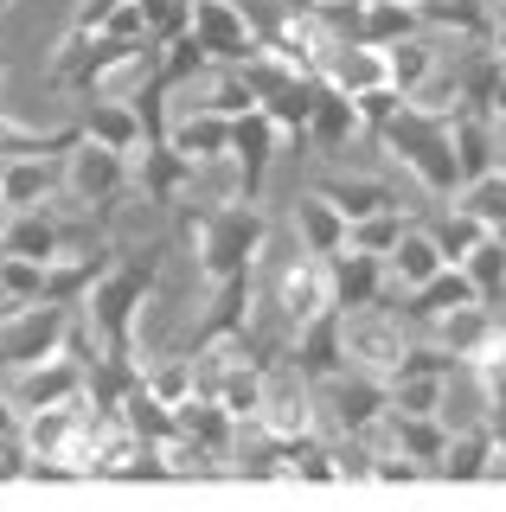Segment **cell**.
<instances>
[{
	"label": "cell",
	"instance_id": "d6986e66",
	"mask_svg": "<svg viewBox=\"0 0 506 512\" xmlns=\"http://www.w3.org/2000/svg\"><path fill=\"white\" fill-rule=\"evenodd\" d=\"M250 288H257V269H244V276L218 282V288H212V308H205V320H199L193 333H186V352H205L212 340H225V333H244V320H250Z\"/></svg>",
	"mask_w": 506,
	"mask_h": 512
},
{
	"label": "cell",
	"instance_id": "bcb514c9",
	"mask_svg": "<svg viewBox=\"0 0 506 512\" xmlns=\"http://www.w3.org/2000/svg\"><path fill=\"white\" fill-rule=\"evenodd\" d=\"M0 301H7V288H0Z\"/></svg>",
	"mask_w": 506,
	"mask_h": 512
},
{
	"label": "cell",
	"instance_id": "d590c367",
	"mask_svg": "<svg viewBox=\"0 0 506 512\" xmlns=\"http://www.w3.org/2000/svg\"><path fill=\"white\" fill-rule=\"evenodd\" d=\"M462 269H468L474 282H481V295H487V301H500V295H506V237H500V231H487Z\"/></svg>",
	"mask_w": 506,
	"mask_h": 512
},
{
	"label": "cell",
	"instance_id": "4316f807",
	"mask_svg": "<svg viewBox=\"0 0 506 512\" xmlns=\"http://www.w3.org/2000/svg\"><path fill=\"white\" fill-rule=\"evenodd\" d=\"M436 64H442V45L430 39V26L410 32V39H398V45H385V71H391V84H398L404 96H417L423 84H430Z\"/></svg>",
	"mask_w": 506,
	"mask_h": 512
},
{
	"label": "cell",
	"instance_id": "30bf717a",
	"mask_svg": "<svg viewBox=\"0 0 506 512\" xmlns=\"http://www.w3.org/2000/svg\"><path fill=\"white\" fill-rule=\"evenodd\" d=\"M129 167H135L129 154H116V148H103V141L84 135V141L65 154V186H71L84 205H116L122 192H129Z\"/></svg>",
	"mask_w": 506,
	"mask_h": 512
},
{
	"label": "cell",
	"instance_id": "8992f818",
	"mask_svg": "<svg viewBox=\"0 0 506 512\" xmlns=\"http://www.w3.org/2000/svg\"><path fill=\"white\" fill-rule=\"evenodd\" d=\"M270 301H276V314L289 320V333H302L314 314H327V308H340V288H334V256H321V250H295L289 263L276 269V282H270Z\"/></svg>",
	"mask_w": 506,
	"mask_h": 512
},
{
	"label": "cell",
	"instance_id": "b9f144b4",
	"mask_svg": "<svg viewBox=\"0 0 506 512\" xmlns=\"http://www.w3.org/2000/svg\"><path fill=\"white\" fill-rule=\"evenodd\" d=\"M308 7H327V13H334V7H346V0H308Z\"/></svg>",
	"mask_w": 506,
	"mask_h": 512
},
{
	"label": "cell",
	"instance_id": "44dd1931",
	"mask_svg": "<svg viewBox=\"0 0 506 512\" xmlns=\"http://www.w3.org/2000/svg\"><path fill=\"white\" fill-rule=\"evenodd\" d=\"M385 256H372V250H353L346 244L334 256V288H340V308L346 314H359V308H378L385 301Z\"/></svg>",
	"mask_w": 506,
	"mask_h": 512
},
{
	"label": "cell",
	"instance_id": "83f0119b",
	"mask_svg": "<svg viewBox=\"0 0 506 512\" xmlns=\"http://www.w3.org/2000/svg\"><path fill=\"white\" fill-rule=\"evenodd\" d=\"M327 84H340L346 96L391 84V71H385V45H359V39H340L334 64H327Z\"/></svg>",
	"mask_w": 506,
	"mask_h": 512
},
{
	"label": "cell",
	"instance_id": "52a82bcc",
	"mask_svg": "<svg viewBox=\"0 0 506 512\" xmlns=\"http://www.w3.org/2000/svg\"><path fill=\"white\" fill-rule=\"evenodd\" d=\"M346 359H353V372H372V378H398V365H404V352H410V333H404V320L391 314V301H378V308H359V314H346Z\"/></svg>",
	"mask_w": 506,
	"mask_h": 512
},
{
	"label": "cell",
	"instance_id": "277c9868",
	"mask_svg": "<svg viewBox=\"0 0 506 512\" xmlns=\"http://www.w3.org/2000/svg\"><path fill=\"white\" fill-rule=\"evenodd\" d=\"M250 423L263 429L270 442H308L321 436V397H314V378L289 359H270V372H263V404Z\"/></svg>",
	"mask_w": 506,
	"mask_h": 512
},
{
	"label": "cell",
	"instance_id": "8d00e7d4",
	"mask_svg": "<svg viewBox=\"0 0 506 512\" xmlns=\"http://www.w3.org/2000/svg\"><path fill=\"white\" fill-rule=\"evenodd\" d=\"M205 109H218V116H244V109H257V90L244 84V71H237V64H212Z\"/></svg>",
	"mask_w": 506,
	"mask_h": 512
},
{
	"label": "cell",
	"instance_id": "7402d4cb",
	"mask_svg": "<svg viewBox=\"0 0 506 512\" xmlns=\"http://www.w3.org/2000/svg\"><path fill=\"white\" fill-rule=\"evenodd\" d=\"M359 128H366L359 103H353L340 84H327V77H321V90H314V116H308V141L334 154V148H346V141L359 135Z\"/></svg>",
	"mask_w": 506,
	"mask_h": 512
},
{
	"label": "cell",
	"instance_id": "f6af8a7d",
	"mask_svg": "<svg viewBox=\"0 0 506 512\" xmlns=\"http://www.w3.org/2000/svg\"><path fill=\"white\" fill-rule=\"evenodd\" d=\"M7 7H13V0H0V13H7Z\"/></svg>",
	"mask_w": 506,
	"mask_h": 512
},
{
	"label": "cell",
	"instance_id": "ac0fdd59",
	"mask_svg": "<svg viewBox=\"0 0 506 512\" xmlns=\"http://www.w3.org/2000/svg\"><path fill=\"white\" fill-rule=\"evenodd\" d=\"M468 301H487V295H481V282H474L462 263H449V269H436V276L423 282V288H410V295H404V314H410V320H423V327H436L442 314L468 308Z\"/></svg>",
	"mask_w": 506,
	"mask_h": 512
},
{
	"label": "cell",
	"instance_id": "7bdbcfd3",
	"mask_svg": "<svg viewBox=\"0 0 506 512\" xmlns=\"http://www.w3.org/2000/svg\"><path fill=\"white\" fill-rule=\"evenodd\" d=\"M7 212H13V205H7V199H0V231H7Z\"/></svg>",
	"mask_w": 506,
	"mask_h": 512
},
{
	"label": "cell",
	"instance_id": "9a60e30c",
	"mask_svg": "<svg viewBox=\"0 0 506 512\" xmlns=\"http://www.w3.org/2000/svg\"><path fill=\"white\" fill-rule=\"evenodd\" d=\"M167 141L193 160V173L225 167V160H231V116H218V109L199 103V109H186L180 122H167Z\"/></svg>",
	"mask_w": 506,
	"mask_h": 512
},
{
	"label": "cell",
	"instance_id": "ab89813d",
	"mask_svg": "<svg viewBox=\"0 0 506 512\" xmlns=\"http://www.w3.org/2000/svg\"><path fill=\"white\" fill-rule=\"evenodd\" d=\"M487 45L506 58V0H494V32H487Z\"/></svg>",
	"mask_w": 506,
	"mask_h": 512
},
{
	"label": "cell",
	"instance_id": "484cf974",
	"mask_svg": "<svg viewBox=\"0 0 506 512\" xmlns=\"http://www.w3.org/2000/svg\"><path fill=\"white\" fill-rule=\"evenodd\" d=\"M77 231H65L52 212H26V218H13L7 231H0V250H13V256H33V263H58L65 256Z\"/></svg>",
	"mask_w": 506,
	"mask_h": 512
},
{
	"label": "cell",
	"instance_id": "5bb4252c",
	"mask_svg": "<svg viewBox=\"0 0 506 512\" xmlns=\"http://www.w3.org/2000/svg\"><path fill=\"white\" fill-rule=\"evenodd\" d=\"M346 308H327V314H314L308 320V327L302 333H295V365H302V372L314 378V384H327V378H340L346 372V365H353V359H346Z\"/></svg>",
	"mask_w": 506,
	"mask_h": 512
},
{
	"label": "cell",
	"instance_id": "3957f363",
	"mask_svg": "<svg viewBox=\"0 0 506 512\" xmlns=\"http://www.w3.org/2000/svg\"><path fill=\"white\" fill-rule=\"evenodd\" d=\"M385 141V154H398L410 173H417L423 192H455L462 186V167H455V135H449V116H430V109L404 103L398 116H385L372 128Z\"/></svg>",
	"mask_w": 506,
	"mask_h": 512
},
{
	"label": "cell",
	"instance_id": "603a6c76",
	"mask_svg": "<svg viewBox=\"0 0 506 512\" xmlns=\"http://www.w3.org/2000/svg\"><path fill=\"white\" fill-rule=\"evenodd\" d=\"M449 135H455V167H462V186L500 167L494 116H481V109H455V116H449Z\"/></svg>",
	"mask_w": 506,
	"mask_h": 512
},
{
	"label": "cell",
	"instance_id": "d4e9b609",
	"mask_svg": "<svg viewBox=\"0 0 506 512\" xmlns=\"http://www.w3.org/2000/svg\"><path fill=\"white\" fill-rule=\"evenodd\" d=\"M84 135H90V141H103V148H116V154H129L135 167H141V154H148V128H141L135 103H90Z\"/></svg>",
	"mask_w": 506,
	"mask_h": 512
},
{
	"label": "cell",
	"instance_id": "ee69618b",
	"mask_svg": "<svg viewBox=\"0 0 506 512\" xmlns=\"http://www.w3.org/2000/svg\"><path fill=\"white\" fill-rule=\"evenodd\" d=\"M398 7H410V13H423V0H398Z\"/></svg>",
	"mask_w": 506,
	"mask_h": 512
},
{
	"label": "cell",
	"instance_id": "2e32d148",
	"mask_svg": "<svg viewBox=\"0 0 506 512\" xmlns=\"http://www.w3.org/2000/svg\"><path fill=\"white\" fill-rule=\"evenodd\" d=\"M436 269H449V256L436 250L430 224H423V231H404V237H398V250L385 256V276H391V282H385V301L398 308V301L410 295V288H423V282L436 276Z\"/></svg>",
	"mask_w": 506,
	"mask_h": 512
},
{
	"label": "cell",
	"instance_id": "9c48e42d",
	"mask_svg": "<svg viewBox=\"0 0 506 512\" xmlns=\"http://www.w3.org/2000/svg\"><path fill=\"white\" fill-rule=\"evenodd\" d=\"M385 410H391V384L385 378H372V372L327 378V429H334L340 442H359Z\"/></svg>",
	"mask_w": 506,
	"mask_h": 512
},
{
	"label": "cell",
	"instance_id": "d6a6232c",
	"mask_svg": "<svg viewBox=\"0 0 506 512\" xmlns=\"http://www.w3.org/2000/svg\"><path fill=\"white\" fill-rule=\"evenodd\" d=\"M430 237H436V250L449 256V263H468V256H474V244L487 237V224L474 218V212H462V205H455V212L430 218Z\"/></svg>",
	"mask_w": 506,
	"mask_h": 512
},
{
	"label": "cell",
	"instance_id": "f1b7e54d",
	"mask_svg": "<svg viewBox=\"0 0 506 512\" xmlns=\"http://www.w3.org/2000/svg\"><path fill=\"white\" fill-rule=\"evenodd\" d=\"M314 192H321V199H334L353 224L372 218V212H385V205H404V199H391L385 180H346V173H321V180H314Z\"/></svg>",
	"mask_w": 506,
	"mask_h": 512
},
{
	"label": "cell",
	"instance_id": "ba28073f",
	"mask_svg": "<svg viewBox=\"0 0 506 512\" xmlns=\"http://www.w3.org/2000/svg\"><path fill=\"white\" fill-rule=\"evenodd\" d=\"M193 32L212 52V64H244L263 52V32H257L244 0H193Z\"/></svg>",
	"mask_w": 506,
	"mask_h": 512
},
{
	"label": "cell",
	"instance_id": "74e56055",
	"mask_svg": "<svg viewBox=\"0 0 506 512\" xmlns=\"http://www.w3.org/2000/svg\"><path fill=\"white\" fill-rule=\"evenodd\" d=\"M141 20H148L154 45H167L180 32H193V0H141Z\"/></svg>",
	"mask_w": 506,
	"mask_h": 512
},
{
	"label": "cell",
	"instance_id": "60d3db41",
	"mask_svg": "<svg viewBox=\"0 0 506 512\" xmlns=\"http://www.w3.org/2000/svg\"><path fill=\"white\" fill-rule=\"evenodd\" d=\"M13 410H20V404H13V397H0V429H13V423H20Z\"/></svg>",
	"mask_w": 506,
	"mask_h": 512
},
{
	"label": "cell",
	"instance_id": "7c38bea8",
	"mask_svg": "<svg viewBox=\"0 0 506 512\" xmlns=\"http://www.w3.org/2000/svg\"><path fill=\"white\" fill-rule=\"evenodd\" d=\"M90 391V365H77V359H45V365H26L20 378H13V404H20V416H33V410H52V404H71V397H84Z\"/></svg>",
	"mask_w": 506,
	"mask_h": 512
},
{
	"label": "cell",
	"instance_id": "ffe728a7",
	"mask_svg": "<svg viewBox=\"0 0 506 512\" xmlns=\"http://www.w3.org/2000/svg\"><path fill=\"white\" fill-rule=\"evenodd\" d=\"M58 186H65V167H58L52 154L0 160V199H7L13 212H33V205H45V199H52Z\"/></svg>",
	"mask_w": 506,
	"mask_h": 512
},
{
	"label": "cell",
	"instance_id": "1f68e13d",
	"mask_svg": "<svg viewBox=\"0 0 506 512\" xmlns=\"http://www.w3.org/2000/svg\"><path fill=\"white\" fill-rule=\"evenodd\" d=\"M404 231H410V205H385V212L359 218L346 244H353V250H372V256H391V250H398V237H404Z\"/></svg>",
	"mask_w": 506,
	"mask_h": 512
},
{
	"label": "cell",
	"instance_id": "4fadbf2b",
	"mask_svg": "<svg viewBox=\"0 0 506 512\" xmlns=\"http://www.w3.org/2000/svg\"><path fill=\"white\" fill-rule=\"evenodd\" d=\"M334 20L359 45H398L410 32H423V13L398 7V0H346V7H334Z\"/></svg>",
	"mask_w": 506,
	"mask_h": 512
},
{
	"label": "cell",
	"instance_id": "4dcf8cb0",
	"mask_svg": "<svg viewBox=\"0 0 506 512\" xmlns=\"http://www.w3.org/2000/svg\"><path fill=\"white\" fill-rule=\"evenodd\" d=\"M494 327H500V320L487 314V301H468V308H455V314H442V320H436V340L449 346L455 359H468V352L481 346V340H487Z\"/></svg>",
	"mask_w": 506,
	"mask_h": 512
},
{
	"label": "cell",
	"instance_id": "cb8c5ba5",
	"mask_svg": "<svg viewBox=\"0 0 506 512\" xmlns=\"http://www.w3.org/2000/svg\"><path fill=\"white\" fill-rule=\"evenodd\" d=\"M295 231H302V244H308V250L340 256V250H346V237H353V218H346L334 199H321V192H302V199H295Z\"/></svg>",
	"mask_w": 506,
	"mask_h": 512
},
{
	"label": "cell",
	"instance_id": "e0dca14e",
	"mask_svg": "<svg viewBox=\"0 0 506 512\" xmlns=\"http://www.w3.org/2000/svg\"><path fill=\"white\" fill-rule=\"evenodd\" d=\"M436 474H449V480L500 474V436H494V423H487V410L474 416V423L449 429V448H442V468H436Z\"/></svg>",
	"mask_w": 506,
	"mask_h": 512
},
{
	"label": "cell",
	"instance_id": "f35d334b",
	"mask_svg": "<svg viewBox=\"0 0 506 512\" xmlns=\"http://www.w3.org/2000/svg\"><path fill=\"white\" fill-rule=\"evenodd\" d=\"M487 109H494V122L506 128V58H500V71H494V103H487Z\"/></svg>",
	"mask_w": 506,
	"mask_h": 512
},
{
	"label": "cell",
	"instance_id": "6da1fadb",
	"mask_svg": "<svg viewBox=\"0 0 506 512\" xmlns=\"http://www.w3.org/2000/svg\"><path fill=\"white\" fill-rule=\"evenodd\" d=\"M161 256H167V237H154L148 250L116 256V263L90 282L84 314H90V327H97V340H103V365H135V314L148 308V295H154ZM135 372H141V365H135Z\"/></svg>",
	"mask_w": 506,
	"mask_h": 512
},
{
	"label": "cell",
	"instance_id": "5b68a950",
	"mask_svg": "<svg viewBox=\"0 0 506 512\" xmlns=\"http://www.w3.org/2000/svg\"><path fill=\"white\" fill-rule=\"evenodd\" d=\"M77 301H26L13 320H0V372H26L65 352Z\"/></svg>",
	"mask_w": 506,
	"mask_h": 512
},
{
	"label": "cell",
	"instance_id": "836d02e7",
	"mask_svg": "<svg viewBox=\"0 0 506 512\" xmlns=\"http://www.w3.org/2000/svg\"><path fill=\"white\" fill-rule=\"evenodd\" d=\"M0 288H7L13 301H45V288H52V263H33V256L0 250Z\"/></svg>",
	"mask_w": 506,
	"mask_h": 512
},
{
	"label": "cell",
	"instance_id": "f546056e",
	"mask_svg": "<svg viewBox=\"0 0 506 512\" xmlns=\"http://www.w3.org/2000/svg\"><path fill=\"white\" fill-rule=\"evenodd\" d=\"M391 404L417 410V416H442L449 410V372H417V365H404V372L391 378Z\"/></svg>",
	"mask_w": 506,
	"mask_h": 512
},
{
	"label": "cell",
	"instance_id": "e575fe53",
	"mask_svg": "<svg viewBox=\"0 0 506 512\" xmlns=\"http://www.w3.org/2000/svg\"><path fill=\"white\" fill-rule=\"evenodd\" d=\"M462 212H474L487 231H500L506 224V167H494V173H481V180L462 186Z\"/></svg>",
	"mask_w": 506,
	"mask_h": 512
},
{
	"label": "cell",
	"instance_id": "8fae6325",
	"mask_svg": "<svg viewBox=\"0 0 506 512\" xmlns=\"http://www.w3.org/2000/svg\"><path fill=\"white\" fill-rule=\"evenodd\" d=\"M276 116L270 109H244V116H231V173H237V192L244 199H257L263 180H270V154H276Z\"/></svg>",
	"mask_w": 506,
	"mask_h": 512
},
{
	"label": "cell",
	"instance_id": "7a4b0ae2",
	"mask_svg": "<svg viewBox=\"0 0 506 512\" xmlns=\"http://www.w3.org/2000/svg\"><path fill=\"white\" fill-rule=\"evenodd\" d=\"M180 218H186V231H193V244H199V276L212 282V288L263 263V244H270V218L257 212V199L180 205Z\"/></svg>",
	"mask_w": 506,
	"mask_h": 512
}]
</instances>
